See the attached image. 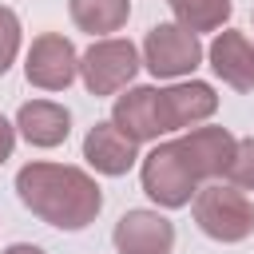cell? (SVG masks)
Masks as SVG:
<instances>
[{
  "instance_id": "obj_1",
  "label": "cell",
  "mask_w": 254,
  "mask_h": 254,
  "mask_svg": "<svg viewBox=\"0 0 254 254\" xmlns=\"http://www.w3.org/2000/svg\"><path fill=\"white\" fill-rule=\"evenodd\" d=\"M16 194L20 202L56 230H83L103 210V190L83 167L67 163H24L16 171Z\"/></svg>"
},
{
  "instance_id": "obj_2",
  "label": "cell",
  "mask_w": 254,
  "mask_h": 254,
  "mask_svg": "<svg viewBox=\"0 0 254 254\" xmlns=\"http://www.w3.org/2000/svg\"><path fill=\"white\" fill-rule=\"evenodd\" d=\"M139 183H143V194L163 206V210H179V206H190L194 194H198V175L190 171L179 139H167V143H155L143 159H139Z\"/></svg>"
},
{
  "instance_id": "obj_3",
  "label": "cell",
  "mask_w": 254,
  "mask_h": 254,
  "mask_svg": "<svg viewBox=\"0 0 254 254\" xmlns=\"http://www.w3.org/2000/svg\"><path fill=\"white\" fill-rule=\"evenodd\" d=\"M190 214L198 222V230L214 242H242L254 234V202L246 190H238L234 183H206L198 187L194 202H190Z\"/></svg>"
},
{
  "instance_id": "obj_4",
  "label": "cell",
  "mask_w": 254,
  "mask_h": 254,
  "mask_svg": "<svg viewBox=\"0 0 254 254\" xmlns=\"http://www.w3.org/2000/svg\"><path fill=\"white\" fill-rule=\"evenodd\" d=\"M143 67V52L123 36H99L79 56V79L91 95H119Z\"/></svg>"
},
{
  "instance_id": "obj_5",
  "label": "cell",
  "mask_w": 254,
  "mask_h": 254,
  "mask_svg": "<svg viewBox=\"0 0 254 254\" xmlns=\"http://www.w3.org/2000/svg\"><path fill=\"white\" fill-rule=\"evenodd\" d=\"M202 44L183 24H155L143 40V67L155 79H183L202 64Z\"/></svg>"
},
{
  "instance_id": "obj_6",
  "label": "cell",
  "mask_w": 254,
  "mask_h": 254,
  "mask_svg": "<svg viewBox=\"0 0 254 254\" xmlns=\"http://www.w3.org/2000/svg\"><path fill=\"white\" fill-rule=\"evenodd\" d=\"M24 75L40 91H67L79 75V52L60 32H40L24 56Z\"/></svg>"
},
{
  "instance_id": "obj_7",
  "label": "cell",
  "mask_w": 254,
  "mask_h": 254,
  "mask_svg": "<svg viewBox=\"0 0 254 254\" xmlns=\"http://www.w3.org/2000/svg\"><path fill=\"white\" fill-rule=\"evenodd\" d=\"M111 123L131 135L135 143H159V135H167V119H163V95L151 83L127 87L123 95H115L111 103Z\"/></svg>"
},
{
  "instance_id": "obj_8",
  "label": "cell",
  "mask_w": 254,
  "mask_h": 254,
  "mask_svg": "<svg viewBox=\"0 0 254 254\" xmlns=\"http://www.w3.org/2000/svg\"><path fill=\"white\" fill-rule=\"evenodd\" d=\"M179 147H183L190 171L198 175V183H214V179H226L238 139L226 127H190L179 135Z\"/></svg>"
},
{
  "instance_id": "obj_9",
  "label": "cell",
  "mask_w": 254,
  "mask_h": 254,
  "mask_svg": "<svg viewBox=\"0 0 254 254\" xmlns=\"http://www.w3.org/2000/svg\"><path fill=\"white\" fill-rule=\"evenodd\" d=\"M111 242L119 254H171L175 246V226L167 214L159 210H127L115 230H111Z\"/></svg>"
},
{
  "instance_id": "obj_10",
  "label": "cell",
  "mask_w": 254,
  "mask_h": 254,
  "mask_svg": "<svg viewBox=\"0 0 254 254\" xmlns=\"http://www.w3.org/2000/svg\"><path fill=\"white\" fill-rule=\"evenodd\" d=\"M159 95H163L167 131H190L218 111V95L202 79H175L171 87H159Z\"/></svg>"
},
{
  "instance_id": "obj_11",
  "label": "cell",
  "mask_w": 254,
  "mask_h": 254,
  "mask_svg": "<svg viewBox=\"0 0 254 254\" xmlns=\"http://www.w3.org/2000/svg\"><path fill=\"white\" fill-rule=\"evenodd\" d=\"M206 60L214 67V75L234 87V91H254V44L246 32L238 28H218L210 48H206Z\"/></svg>"
},
{
  "instance_id": "obj_12",
  "label": "cell",
  "mask_w": 254,
  "mask_h": 254,
  "mask_svg": "<svg viewBox=\"0 0 254 254\" xmlns=\"http://www.w3.org/2000/svg\"><path fill=\"white\" fill-rule=\"evenodd\" d=\"M83 159H87L91 171L119 179V175H127L139 163V143L131 135H123L111 119H103V123H95L83 135Z\"/></svg>"
},
{
  "instance_id": "obj_13",
  "label": "cell",
  "mask_w": 254,
  "mask_h": 254,
  "mask_svg": "<svg viewBox=\"0 0 254 254\" xmlns=\"http://www.w3.org/2000/svg\"><path fill=\"white\" fill-rule=\"evenodd\" d=\"M16 131L32 143V147H60L71 135V111L56 99H28L16 111Z\"/></svg>"
},
{
  "instance_id": "obj_14",
  "label": "cell",
  "mask_w": 254,
  "mask_h": 254,
  "mask_svg": "<svg viewBox=\"0 0 254 254\" xmlns=\"http://www.w3.org/2000/svg\"><path fill=\"white\" fill-rule=\"evenodd\" d=\"M67 12H71V24L87 36H111L127 24L131 16V0H67Z\"/></svg>"
},
{
  "instance_id": "obj_15",
  "label": "cell",
  "mask_w": 254,
  "mask_h": 254,
  "mask_svg": "<svg viewBox=\"0 0 254 254\" xmlns=\"http://www.w3.org/2000/svg\"><path fill=\"white\" fill-rule=\"evenodd\" d=\"M171 12H175V24L190 28L194 36L198 32H218L226 20H230V0H167Z\"/></svg>"
},
{
  "instance_id": "obj_16",
  "label": "cell",
  "mask_w": 254,
  "mask_h": 254,
  "mask_svg": "<svg viewBox=\"0 0 254 254\" xmlns=\"http://www.w3.org/2000/svg\"><path fill=\"white\" fill-rule=\"evenodd\" d=\"M226 183H234L238 190H254V135L238 139L234 159H230V171H226Z\"/></svg>"
},
{
  "instance_id": "obj_17",
  "label": "cell",
  "mask_w": 254,
  "mask_h": 254,
  "mask_svg": "<svg viewBox=\"0 0 254 254\" xmlns=\"http://www.w3.org/2000/svg\"><path fill=\"white\" fill-rule=\"evenodd\" d=\"M16 56H20V16L0 4V75L12 67Z\"/></svg>"
},
{
  "instance_id": "obj_18",
  "label": "cell",
  "mask_w": 254,
  "mask_h": 254,
  "mask_svg": "<svg viewBox=\"0 0 254 254\" xmlns=\"http://www.w3.org/2000/svg\"><path fill=\"white\" fill-rule=\"evenodd\" d=\"M12 147H16V123H8V119L0 115V163L12 159Z\"/></svg>"
},
{
  "instance_id": "obj_19",
  "label": "cell",
  "mask_w": 254,
  "mask_h": 254,
  "mask_svg": "<svg viewBox=\"0 0 254 254\" xmlns=\"http://www.w3.org/2000/svg\"><path fill=\"white\" fill-rule=\"evenodd\" d=\"M0 254H44L36 242H12V246H4Z\"/></svg>"
}]
</instances>
